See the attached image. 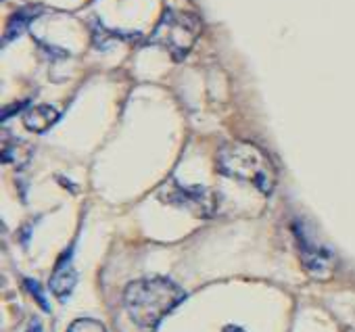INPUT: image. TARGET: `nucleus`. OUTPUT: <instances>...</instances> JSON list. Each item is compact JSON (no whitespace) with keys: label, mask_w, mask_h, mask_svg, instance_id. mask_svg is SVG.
I'll return each instance as SVG.
<instances>
[{"label":"nucleus","mask_w":355,"mask_h":332,"mask_svg":"<svg viewBox=\"0 0 355 332\" xmlns=\"http://www.w3.org/2000/svg\"><path fill=\"white\" fill-rule=\"evenodd\" d=\"M59 119V111L53 109L51 105H38V107H32L24 121L28 125V130L32 132H46L49 128H53Z\"/></svg>","instance_id":"0eeeda50"},{"label":"nucleus","mask_w":355,"mask_h":332,"mask_svg":"<svg viewBox=\"0 0 355 332\" xmlns=\"http://www.w3.org/2000/svg\"><path fill=\"white\" fill-rule=\"evenodd\" d=\"M34 15H38V11H34V9H24V11H19L17 15H13V17H11V21H9V30H7V38H5V42H11L17 34H21Z\"/></svg>","instance_id":"6e6552de"},{"label":"nucleus","mask_w":355,"mask_h":332,"mask_svg":"<svg viewBox=\"0 0 355 332\" xmlns=\"http://www.w3.org/2000/svg\"><path fill=\"white\" fill-rule=\"evenodd\" d=\"M201 34V21L193 13L167 11L155 28L150 42L163 46L173 59H184Z\"/></svg>","instance_id":"7ed1b4c3"},{"label":"nucleus","mask_w":355,"mask_h":332,"mask_svg":"<svg viewBox=\"0 0 355 332\" xmlns=\"http://www.w3.org/2000/svg\"><path fill=\"white\" fill-rule=\"evenodd\" d=\"M169 201L175 203V205L189 207V209H193L199 216H209L214 211V199L201 186H195V189H178L169 197Z\"/></svg>","instance_id":"20e7f679"},{"label":"nucleus","mask_w":355,"mask_h":332,"mask_svg":"<svg viewBox=\"0 0 355 332\" xmlns=\"http://www.w3.org/2000/svg\"><path fill=\"white\" fill-rule=\"evenodd\" d=\"M67 332H107V328L96 322V320H88V317H82V320H76Z\"/></svg>","instance_id":"1a4fd4ad"},{"label":"nucleus","mask_w":355,"mask_h":332,"mask_svg":"<svg viewBox=\"0 0 355 332\" xmlns=\"http://www.w3.org/2000/svg\"><path fill=\"white\" fill-rule=\"evenodd\" d=\"M218 170L234 180L255 186L263 195H272L276 186V170L270 157L251 142H230L218 152Z\"/></svg>","instance_id":"f03ea898"},{"label":"nucleus","mask_w":355,"mask_h":332,"mask_svg":"<svg viewBox=\"0 0 355 332\" xmlns=\"http://www.w3.org/2000/svg\"><path fill=\"white\" fill-rule=\"evenodd\" d=\"M21 332H42V324H40V320H30V324L21 330Z\"/></svg>","instance_id":"9b49d317"},{"label":"nucleus","mask_w":355,"mask_h":332,"mask_svg":"<svg viewBox=\"0 0 355 332\" xmlns=\"http://www.w3.org/2000/svg\"><path fill=\"white\" fill-rule=\"evenodd\" d=\"M76 284H78V272H76L73 265L67 261V257H63V259L59 261L55 274L51 276V284H49V286H51V290H53V295H55L57 299L65 301V299L73 292Z\"/></svg>","instance_id":"39448f33"},{"label":"nucleus","mask_w":355,"mask_h":332,"mask_svg":"<svg viewBox=\"0 0 355 332\" xmlns=\"http://www.w3.org/2000/svg\"><path fill=\"white\" fill-rule=\"evenodd\" d=\"M184 299V288L167 278H142L130 282L123 292V303L132 322L144 330H155Z\"/></svg>","instance_id":"f257e3e1"},{"label":"nucleus","mask_w":355,"mask_h":332,"mask_svg":"<svg viewBox=\"0 0 355 332\" xmlns=\"http://www.w3.org/2000/svg\"><path fill=\"white\" fill-rule=\"evenodd\" d=\"M26 286H28V290L38 299V303H40V307L44 309V311H51V307H49V301H46V297H44V292H42V288H40V284L36 282V280H26Z\"/></svg>","instance_id":"9d476101"},{"label":"nucleus","mask_w":355,"mask_h":332,"mask_svg":"<svg viewBox=\"0 0 355 332\" xmlns=\"http://www.w3.org/2000/svg\"><path fill=\"white\" fill-rule=\"evenodd\" d=\"M224 332H245V330H241V328H236V326H228Z\"/></svg>","instance_id":"f8f14e48"},{"label":"nucleus","mask_w":355,"mask_h":332,"mask_svg":"<svg viewBox=\"0 0 355 332\" xmlns=\"http://www.w3.org/2000/svg\"><path fill=\"white\" fill-rule=\"evenodd\" d=\"M299 245H301V259L305 263V268L313 274V276H324V272L330 270V255L318 247H313L311 243L305 241V236L299 234Z\"/></svg>","instance_id":"423d86ee"}]
</instances>
